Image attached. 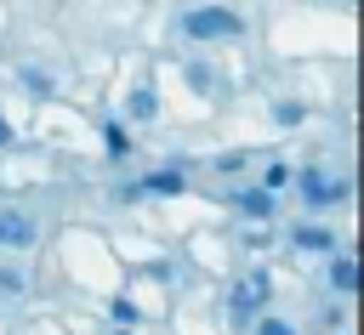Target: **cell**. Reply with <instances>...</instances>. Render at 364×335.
<instances>
[{
	"mask_svg": "<svg viewBox=\"0 0 364 335\" xmlns=\"http://www.w3.org/2000/svg\"><path fill=\"white\" fill-rule=\"evenodd\" d=\"M182 34H188V40H239L245 23H239L233 11H222V6H199V11L182 17Z\"/></svg>",
	"mask_w": 364,
	"mask_h": 335,
	"instance_id": "obj_1",
	"label": "cell"
},
{
	"mask_svg": "<svg viewBox=\"0 0 364 335\" xmlns=\"http://www.w3.org/2000/svg\"><path fill=\"white\" fill-rule=\"evenodd\" d=\"M267 290H273V284H267V273H245V278L233 284V301H228V312H233V318H250V312L267 301Z\"/></svg>",
	"mask_w": 364,
	"mask_h": 335,
	"instance_id": "obj_2",
	"label": "cell"
},
{
	"mask_svg": "<svg viewBox=\"0 0 364 335\" xmlns=\"http://www.w3.org/2000/svg\"><path fill=\"white\" fill-rule=\"evenodd\" d=\"M341 193H347V182H330L324 170H301V199L307 204H336Z\"/></svg>",
	"mask_w": 364,
	"mask_h": 335,
	"instance_id": "obj_3",
	"label": "cell"
},
{
	"mask_svg": "<svg viewBox=\"0 0 364 335\" xmlns=\"http://www.w3.org/2000/svg\"><path fill=\"white\" fill-rule=\"evenodd\" d=\"M34 221L23 216V210H0V244H34Z\"/></svg>",
	"mask_w": 364,
	"mask_h": 335,
	"instance_id": "obj_4",
	"label": "cell"
},
{
	"mask_svg": "<svg viewBox=\"0 0 364 335\" xmlns=\"http://www.w3.org/2000/svg\"><path fill=\"white\" fill-rule=\"evenodd\" d=\"M136 193H182V170H154V176H142Z\"/></svg>",
	"mask_w": 364,
	"mask_h": 335,
	"instance_id": "obj_5",
	"label": "cell"
},
{
	"mask_svg": "<svg viewBox=\"0 0 364 335\" xmlns=\"http://www.w3.org/2000/svg\"><path fill=\"white\" fill-rule=\"evenodd\" d=\"M125 108H131V119H154V114H159V97H154V91H148V85H136V91H131V102H125Z\"/></svg>",
	"mask_w": 364,
	"mask_h": 335,
	"instance_id": "obj_6",
	"label": "cell"
},
{
	"mask_svg": "<svg viewBox=\"0 0 364 335\" xmlns=\"http://www.w3.org/2000/svg\"><path fill=\"white\" fill-rule=\"evenodd\" d=\"M28 290V273L17 261H0V295H23Z\"/></svg>",
	"mask_w": 364,
	"mask_h": 335,
	"instance_id": "obj_7",
	"label": "cell"
},
{
	"mask_svg": "<svg viewBox=\"0 0 364 335\" xmlns=\"http://www.w3.org/2000/svg\"><path fill=\"white\" fill-rule=\"evenodd\" d=\"M296 244H301V250H330L336 238H330V227H313V221H307V227H296Z\"/></svg>",
	"mask_w": 364,
	"mask_h": 335,
	"instance_id": "obj_8",
	"label": "cell"
},
{
	"mask_svg": "<svg viewBox=\"0 0 364 335\" xmlns=\"http://www.w3.org/2000/svg\"><path fill=\"white\" fill-rule=\"evenodd\" d=\"M353 278H358V261H353V256H336V261H330V284H336V290H353Z\"/></svg>",
	"mask_w": 364,
	"mask_h": 335,
	"instance_id": "obj_9",
	"label": "cell"
},
{
	"mask_svg": "<svg viewBox=\"0 0 364 335\" xmlns=\"http://www.w3.org/2000/svg\"><path fill=\"white\" fill-rule=\"evenodd\" d=\"M290 176H296V170H290V165H267V176H262V182H267V187H273V193H279V187H284V182H290Z\"/></svg>",
	"mask_w": 364,
	"mask_h": 335,
	"instance_id": "obj_10",
	"label": "cell"
},
{
	"mask_svg": "<svg viewBox=\"0 0 364 335\" xmlns=\"http://www.w3.org/2000/svg\"><path fill=\"white\" fill-rule=\"evenodd\" d=\"M239 210H250V216H267V193H239Z\"/></svg>",
	"mask_w": 364,
	"mask_h": 335,
	"instance_id": "obj_11",
	"label": "cell"
},
{
	"mask_svg": "<svg viewBox=\"0 0 364 335\" xmlns=\"http://www.w3.org/2000/svg\"><path fill=\"white\" fill-rule=\"evenodd\" d=\"M108 312H114V318H119V324H136V318H142V312H136V301H125V295H119V301H114V307H108Z\"/></svg>",
	"mask_w": 364,
	"mask_h": 335,
	"instance_id": "obj_12",
	"label": "cell"
},
{
	"mask_svg": "<svg viewBox=\"0 0 364 335\" xmlns=\"http://www.w3.org/2000/svg\"><path fill=\"white\" fill-rule=\"evenodd\" d=\"M131 148V136H125V125H108V153H125Z\"/></svg>",
	"mask_w": 364,
	"mask_h": 335,
	"instance_id": "obj_13",
	"label": "cell"
},
{
	"mask_svg": "<svg viewBox=\"0 0 364 335\" xmlns=\"http://www.w3.org/2000/svg\"><path fill=\"white\" fill-rule=\"evenodd\" d=\"M256 335H296V329H290L284 318H262V329H256Z\"/></svg>",
	"mask_w": 364,
	"mask_h": 335,
	"instance_id": "obj_14",
	"label": "cell"
},
{
	"mask_svg": "<svg viewBox=\"0 0 364 335\" xmlns=\"http://www.w3.org/2000/svg\"><path fill=\"white\" fill-rule=\"evenodd\" d=\"M6 142H11V119L0 114V148H6Z\"/></svg>",
	"mask_w": 364,
	"mask_h": 335,
	"instance_id": "obj_15",
	"label": "cell"
}]
</instances>
